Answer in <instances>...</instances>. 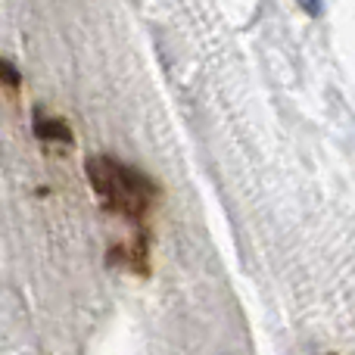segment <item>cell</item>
I'll return each instance as SVG.
<instances>
[{
  "instance_id": "obj_1",
  "label": "cell",
  "mask_w": 355,
  "mask_h": 355,
  "mask_svg": "<svg viewBox=\"0 0 355 355\" xmlns=\"http://www.w3.org/2000/svg\"><path fill=\"white\" fill-rule=\"evenodd\" d=\"M85 175L100 206L131 221H141L159 196L153 178L122 159H112V156H91L85 162Z\"/></svg>"
},
{
  "instance_id": "obj_2",
  "label": "cell",
  "mask_w": 355,
  "mask_h": 355,
  "mask_svg": "<svg viewBox=\"0 0 355 355\" xmlns=\"http://www.w3.org/2000/svg\"><path fill=\"white\" fill-rule=\"evenodd\" d=\"M31 131H35V137L41 144H50V147H62L69 150L75 144L72 131H69V125L62 122V119L50 116V112H35V122H31Z\"/></svg>"
},
{
  "instance_id": "obj_3",
  "label": "cell",
  "mask_w": 355,
  "mask_h": 355,
  "mask_svg": "<svg viewBox=\"0 0 355 355\" xmlns=\"http://www.w3.org/2000/svg\"><path fill=\"white\" fill-rule=\"evenodd\" d=\"M19 85H22V75H19V69L12 66V62L0 60V87H6V91H19Z\"/></svg>"
},
{
  "instance_id": "obj_4",
  "label": "cell",
  "mask_w": 355,
  "mask_h": 355,
  "mask_svg": "<svg viewBox=\"0 0 355 355\" xmlns=\"http://www.w3.org/2000/svg\"><path fill=\"white\" fill-rule=\"evenodd\" d=\"M296 3H300V10L312 19H318L321 12H324V0H296Z\"/></svg>"
}]
</instances>
